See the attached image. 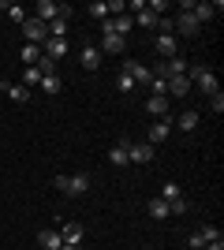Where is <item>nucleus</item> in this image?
Wrapping results in <instances>:
<instances>
[{"instance_id": "obj_1", "label": "nucleus", "mask_w": 224, "mask_h": 250, "mask_svg": "<svg viewBox=\"0 0 224 250\" xmlns=\"http://www.w3.org/2000/svg\"><path fill=\"white\" fill-rule=\"evenodd\" d=\"M149 71H153V79H161V83H172V79L187 75V60H180V56H172V60H157V67H149Z\"/></svg>"}, {"instance_id": "obj_2", "label": "nucleus", "mask_w": 224, "mask_h": 250, "mask_svg": "<svg viewBox=\"0 0 224 250\" xmlns=\"http://www.w3.org/2000/svg\"><path fill=\"white\" fill-rule=\"evenodd\" d=\"M56 187L64 190V194H71V198H79V194H86V190H90V176H86V172H75V176H56Z\"/></svg>"}, {"instance_id": "obj_3", "label": "nucleus", "mask_w": 224, "mask_h": 250, "mask_svg": "<svg viewBox=\"0 0 224 250\" xmlns=\"http://www.w3.org/2000/svg\"><path fill=\"white\" fill-rule=\"evenodd\" d=\"M191 79H194V86H198V90H202L205 97H213L217 90H221V86H217V75L209 71L205 63H198V67H191Z\"/></svg>"}, {"instance_id": "obj_4", "label": "nucleus", "mask_w": 224, "mask_h": 250, "mask_svg": "<svg viewBox=\"0 0 224 250\" xmlns=\"http://www.w3.org/2000/svg\"><path fill=\"white\" fill-rule=\"evenodd\" d=\"M22 34L30 38V45H45L49 42V26H45L41 19H26L22 22Z\"/></svg>"}, {"instance_id": "obj_5", "label": "nucleus", "mask_w": 224, "mask_h": 250, "mask_svg": "<svg viewBox=\"0 0 224 250\" xmlns=\"http://www.w3.org/2000/svg\"><path fill=\"white\" fill-rule=\"evenodd\" d=\"M123 71L135 79V86H149V83H153V71H149L146 63H139V60H127V67H123Z\"/></svg>"}, {"instance_id": "obj_6", "label": "nucleus", "mask_w": 224, "mask_h": 250, "mask_svg": "<svg viewBox=\"0 0 224 250\" xmlns=\"http://www.w3.org/2000/svg\"><path fill=\"white\" fill-rule=\"evenodd\" d=\"M127 161H135V165H149V161H153V146H149V142H131V146H127Z\"/></svg>"}, {"instance_id": "obj_7", "label": "nucleus", "mask_w": 224, "mask_h": 250, "mask_svg": "<svg viewBox=\"0 0 224 250\" xmlns=\"http://www.w3.org/2000/svg\"><path fill=\"white\" fill-rule=\"evenodd\" d=\"M38 247L41 250H60L64 247V235H60L56 228H45V231H38Z\"/></svg>"}, {"instance_id": "obj_8", "label": "nucleus", "mask_w": 224, "mask_h": 250, "mask_svg": "<svg viewBox=\"0 0 224 250\" xmlns=\"http://www.w3.org/2000/svg\"><path fill=\"white\" fill-rule=\"evenodd\" d=\"M168 135H172V124H168V120H157V124L149 127L146 142H149V146H161V142H164V138H168Z\"/></svg>"}, {"instance_id": "obj_9", "label": "nucleus", "mask_w": 224, "mask_h": 250, "mask_svg": "<svg viewBox=\"0 0 224 250\" xmlns=\"http://www.w3.org/2000/svg\"><path fill=\"white\" fill-rule=\"evenodd\" d=\"M168 97H161V94H153V97H149V101H146V112L149 116H157V120H164V116H168Z\"/></svg>"}, {"instance_id": "obj_10", "label": "nucleus", "mask_w": 224, "mask_h": 250, "mask_svg": "<svg viewBox=\"0 0 224 250\" xmlns=\"http://www.w3.org/2000/svg\"><path fill=\"white\" fill-rule=\"evenodd\" d=\"M56 15H60V4H56V0H41V4H38V15H34V19H41L45 26H49V22H53Z\"/></svg>"}, {"instance_id": "obj_11", "label": "nucleus", "mask_w": 224, "mask_h": 250, "mask_svg": "<svg viewBox=\"0 0 224 250\" xmlns=\"http://www.w3.org/2000/svg\"><path fill=\"white\" fill-rule=\"evenodd\" d=\"M79 60H82V67H86V71H97V67H101V49L86 45V49L79 52Z\"/></svg>"}, {"instance_id": "obj_12", "label": "nucleus", "mask_w": 224, "mask_h": 250, "mask_svg": "<svg viewBox=\"0 0 224 250\" xmlns=\"http://www.w3.org/2000/svg\"><path fill=\"white\" fill-rule=\"evenodd\" d=\"M172 26H180V34H187V38H194V34L202 30V26H198V19H194L191 11H183V15H180L176 22H172Z\"/></svg>"}, {"instance_id": "obj_13", "label": "nucleus", "mask_w": 224, "mask_h": 250, "mask_svg": "<svg viewBox=\"0 0 224 250\" xmlns=\"http://www.w3.org/2000/svg\"><path fill=\"white\" fill-rule=\"evenodd\" d=\"M41 49H45V56H53V60H64V56H67V42H64V38H49Z\"/></svg>"}, {"instance_id": "obj_14", "label": "nucleus", "mask_w": 224, "mask_h": 250, "mask_svg": "<svg viewBox=\"0 0 224 250\" xmlns=\"http://www.w3.org/2000/svg\"><path fill=\"white\" fill-rule=\"evenodd\" d=\"M176 45H180V42H176V34H161V38H157V52L164 56V60L176 56Z\"/></svg>"}, {"instance_id": "obj_15", "label": "nucleus", "mask_w": 224, "mask_h": 250, "mask_svg": "<svg viewBox=\"0 0 224 250\" xmlns=\"http://www.w3.org/2000/svg\"><path fill=\"white\" fill-rule=\"evenodd\" d=\"M4 94H8L11 101H19V104H26V101H30V90H26L22 83H4Z\"/></svg>"}, {"instance_id": "obj_16", "label": "nucleus", "mask_w": 224, "mask_h": 250, "mask_svg": "<svg viewBox=\"0 0 224 250\" xmlns=\"http://www.w3.org/2000/svg\"><path fill=\"white\" fill-rule=\"evenodd\" d=\"M127 146H131L127 138H120L116 146L108 149V165H127Z\"/></svg>"}, {"instance_id": "obj_17", "label": "nucleus", "mask_w": 224, "mask_h": 250, "mask_svg": "<svg viewBox=\"0 0 224 250\" xmlns=\"http://www.w3.org/2000/svg\"><path fill=\"white\" fill-rule=\"evenodd\" d=\"M60 235H64V243H71V247H79V243H82V224H75V220H67Z\"/></svg>"}, {"instance_id": "obj_18", "label": "nucleus", "mask_w": 224, "mask_h": 250, "mask_svg": "<svg viewBox=\"0 0 224 250\" xmlns=\"http://www.w3.org/2000/svg\"><path fill=\"white\" fill-rule=\"evenodd\" d=\"M187 90H191V79H187V75H180V79L168 83V97H187Z\"/></svg>"}, {"instance_id": "obj_19", "label": "nucleus", "mask_w": 224, "mask_h": 250, "mask_svg": "<svg viewBox=\"0 0 224 250\" xmlns=\"http://www.w3.org/2000/svg\"><path fill=\"white\" fill-rule=\"evenodd\" d=\"M123 38H120V34H101V49L105 52H123Z\"/></svg>"}, {"instance_id": "obj_20", "label": "nucleus", "mask_w": 224, "mask_h": 250, "mask_svg": "<svg viewBox=\"0 0 224 250\" xmlns=\"http://www.w3.org/2000/svg\"><path fill=\"white\" fill-rule=\"evenodd\" d=\"M38 86H41V90H45L49 97H56L64 83H60V75H41V83H38Z\"/></svg>"}, {"instance_id": "obj_21", "label": "nucleus", "mask_w": 224, "mask_h": 250, "mask_svg": "<svg viewBox=\"0 0 224 250\" xmlns=\"http://www.w3.org/2000/svg\"><path fill=\"white\" fill-rule=\"evenodd\" d=\"M131 26H135V19H131V15H116V19H112V30H116L120 38H123V42H127Z\"/></svg>"}, {"instance_id": "obj_22", "label": "nucleus", "mask_w": 224, "mask_h": 250, "mask_svg": "<svg viewBox=\"0 0 224 250\" xmlns=\"http://www.w3.org/2000/svg\"><path fill=\"white\" fill-rule=\"evenodd\" d=\"M67 22H71V15H56V19L49 22V38H64V34H67Z\"/></svg>"}, {"instance_id": "obj_23", "label": "nucleus", "mask_w": 224, "mask_h": 250, "mask_svg": "<svg viewBox=\"0 0 224 250\" xmlns=\"http://www.w3.org/2000/svg\"><path fill=\"white\" fill-rule=\"evenodd\" d=\"M176 127H180V131H194V127H198V112H194V108H187V112H180V120H176Z\"/></svg>"}, {"instance_id": "obj_24", "label": "nucleus", "mask_w": 224, "mask_h": 250, "mask_svg": "<svg viewBox=\"0 0 224 250\" xmlns=\"http://www.w3.org/2000/svg\"><path fill=\"white\" fill-rule=\"evenodd\" d=\"M157 198H164V202H176V198H183V187H180V183H172V179H168V183L161 187V194H157Z\"/></svg>"}, {"instance_id": "obj_25", "label": "nucleus", "mask_w": 224, "mask_h": 250, "mask_svg": "<svg viewBox=\"0 0 224 250\" xmlns=\"http://www.w3.org/2000/svg\"><path fill=\"white\" fill-rule=\"evenodd\" d=\"M0 11H8V19H15V22H26V8L22 4H4L0 0Z\"/></svg>"}, {"instance_id": "obj_26", "label": "nucleus", "mask_w": 224, "mask_h": 250, "mask_svg": "<svg viewBox=\"0 0 224 250\" xmlns=\"http://www.w3.org/2000/svg\"><path fill=\"white\" fill-rule=\"evenodd\" d=\"M38 60H41V45H22V63H26V67H34Z\"/></svg>"}, {"instance_id": "obj_27", "label": "nucleus", "mask_w": 224, "mask_h": 250, "mask_svg": "<svg viewBox=\"0 0 224 250\" xmlns=\"http://www.w3.org/2000/svg\"><path fill=\"white\" fill-rule=\"evenodd\" d=\"M149 213H153V217H157V220L172 217V213H168V202H164V198H153V202H149Z\"/></svg>"}, {"instance_id": "obj_28", "label": "nucleus", "mask_w": 224, "mask_h": 250, "mask_svg": "<svg viewBox=\"0 0 224 250\" xmlns=\"http://www.w3.org/2000/svg\"><path fill=\"white\" fill-rule=\"evenodd\" d=\"M38 83H41V71H38V67H22V86L30 90V86H38Z\"/></svg>"}, {"instance_id": "obj_29", "label": "nucleus", "mask_w": 224, "mask_h": 250, "mask_svg": "<svg viewBox=\"0 0 224 250\" xmlns=\"http://www.w3.org/2000/svg\"><path fill=\"white\" fill-rule=\"evenodd\" d=\"M34 67H38L41 75H56V60H53V56H45V52H41V60L34 63Z\"/></svg>"}, {"instance_id": "obj_30", "label": "nucleus", "mask_w": 224, "mask_h": 250, "mask_svg": "<svg viewBox=\"0 0 224 250\" xmlns=\"http://www.w3.org/2000/svg\"><path fill=\"white\" fill-rule=\"evenodd\" d=\"M157 19H161V15H153L149 8H142V11H139V26H149V30H153V26H157Z\"/></svg>"}, {"instance_id": "obj_31", "label": "nucleus", "mask_w": 224, "mask_h": 250, "mask_svg": "<svg viewBox=\"0 0 224 250\" xmlns=\"http://www.w3.org/2000/svg\"><path fill=\"white\" fill-rule=\"evenodd\" d=\"M90 15L105 22V19H108V4H101V0H94V4H90Z\"/></svg>"}, {"instance_id": "obj_32", "label": "nucleus", "mask_w": 224, "mask_h": 250, "mask_svg": "<svg viewBox=\"0 0 224 250\" xmlns=\"http://www.w3.org/2000/svg\"><path fill=\"white\" fill-rule=\"evenodd\" d=\"M116 86H120V90H123V94H135V79H131L127 71H123V75H120V79H116Z\"/></svg>"}, {"instance_id": "obj_33", "label": "nucleus", "mask_w": 224, "mask_h": 250, "mask_svg": "<svg viewBox=\"0 0 224 250\" xmlns=\"http://www.w3.org/2000/svg\"><path fill=\"white\" fill-rule=\"evenodd\" d=\"M168 213H172V217H183V213H187V198H176V202H168Z\"/></svg>"}, {"instance_id": "obj_34", "label": "nucleus", "mask_w": 224, "mask_h": 250, "mask_svg": "<svg viewBox=\"0 0 224 250\" xmlns=\"http://www.w3.org/2000/svg\"><path fill=\"white\" fill-rule=\"evenodd\" d=\"M209 108H213V112H217V116H221V112H224V94H221V90H217V94H213V97H209Z\"/></svg>"}, {"instance_id": "obj_35", "label": "nucleus", "mask_w": 224, "mask_h": 250, "mask_svg": "<svg viewBox=\"0 0 224 250\" xmlns=\"http://www.w3.org/2000/svg\"><path fill=\"white\" fill-rule=\"evenodd\" d=\"M187 247H191V250H202V247H205V239H202V231H194L191 239H187Z\"/></svg>"}, {"instance_id": "obj_36", "label": "nucleus", "mask_w": 224, "mask_h": 250, "mask_svg": "<svg viewBox=\"0 0 224 250\" xmlns=\"http://www.w3.org/2000/svg\"><path fill=\"white\" fill-rule=\"evenodd\" d=\"M202 239H205V243H213V239H221V231H217V228H209V224H205V228H202Z\"/></svg>"}, {"instance_id": "obj_37", "label": "nucleus", "mask_w": 224, "mask_h": 250, "mask_svg": "<svg viewBox=\"0 0 224 250\" xmlns=\"http://www.w3.org/2000/svg\"><path fill=\"white\" fill-rule=\"evenodd\" d=\"M202 250H224V239H213V243H205Z\"/></svg>"}, {"instance_id": "obj_38", "label": "nucleus", "mask_w": 224, "mask_h": 250, "mask_svg": "<svg viewBox=\"0 0 224 250\" xmlns=\"http://www.w3.org/2000/svg\"><path fill=\"white\" fill-rule=\"evenodd\" d=\"M60 250H79V247H71V243H64V247H60Z\"/></svg>"}]
</instances>
